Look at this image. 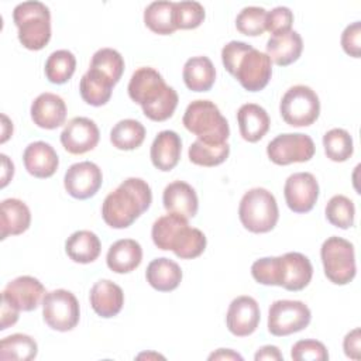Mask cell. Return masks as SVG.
I'll use <instances>...</instances> for the list:
<instances>
[{"mask_svg": "<svg viewBox=\"0 0 361 361\" xmlns=\"http://www.w3.org/2000/svg\"><path fill=\"white\" fill-rule=\"evenodd\" d=\"M303 51V41L298 31L290 30L272 35L267 42V55L278 66H288L296 62Z\"/></svg>", "mask_w": 361, "mask_h": 361, "instance_id": "25", "label": "cell"}, {"mask_svg": "<svg viewBox=\"0 0 361 361\" xmlns=\"http://www.w3.org/2000/svg\"><path fill=\"white\" fill-rule=\"evenodd\" d=\"M341 47L344 52L353 58H360L361 54V23L354 21L347 25L341 34Z\"/></svg>", "mask_w": 361, "mask_h": 361, "instance_id": "47", "label": "cell"}, {"mask_svg": "<svg viewBox=\"0 0 361 361\" xmlns=\"http://www.w3.org/2000/svg\"><path fill=\"white\" fill-rule=\"evenodd\" d=\"M76 69V58L68 49L54 51L45 62V76L51 83H66Z\"/></svg>", "mask_w": 361, "mask_h": 361, "instance_id": "35", "label": "cell"}, {"mask_svg": "<svg viewBox=\"0 0 361 361\" xmlns=\"http://www.w3.org/2000/svg\"><path fill=\"white\" fill-rule=\"evenodd\" d=\"M31 213L28 206L20 199H4L0 206V238L18 235L28 230Z\"/></svg>", "mask_w": 361, "mask_h": 361, "instance_id": "23", "label": "cell"}, {"mask_svg": "<svg viewBox=\"0 0 361 361\" xmlns=\"http://www.w3.org/2000/svg\"><path fill=\"white\" fill-rule=\"evenodd\" d=\"M189 159L192 164L199 166H216L223 164L228 154L230 145L224 144H207L200 140H196L189 147Z\"/></svg>", "mask_w": 361, "mask_h": 361, "instance_id": "37", "label": "cell"}, {"mask_svg": "<svg viewBox=\"0 0 361 361\" xmlns=\"http://www.w3.org/2000/svg\"><path fill=\"white\" fill-rule=\"evenodd\" d=\"M145 278L155 290L171 292L179 286L182 281V269L175 261L161 257L148 264Z\"/></svg>", "mask_w": 361, "mask_h": 361, "instance_id": "27", "label": "cell"}, {"mask_svg": "<svg viewBox=\"0 0 361 361\" xmlns=\"http://www.w3.org/2000/svg\"><path fill=\"white\" fill-rule=\"evenodd\" d=\"M238 217L244 228L251 233L262 234L271 231L279 219L275 196L264 188L250 189L240 200Z\"/></svg>", "mask_w": 361, "mask_h": 361, "instance_id": "5", "label": "cell"}, {"mask_svg": "<svg viewBox=\"0 0 361 361\" xmlns=\"http://www.w3.org/2000/svg\"><path fill=\"white\" fill-rule=\"evenodd\" d=\"M1 165H3V173H1V188L7 186V183L11 180L13 175H14V165L13 162L8 159L7 155L1 154Z\"/></svg>", "mask_w": 361, "mask_h": 361, "instance_id": "51", "label": "cell"}, {"mask_svg": "<svg viewBox=\"0 0 361 361\" xmlns=\"http://www.w3.org/2000/svg\"><path fill=\"white\" fill-rule=\"evenodd\" d=\"M168 87L169 86L158 71L149 66H142L131 75L127 90L130 99L144 109L155 103Z\"/></svg>", "mask_w": 361, "mask_h": 361, "instance_id": "13", "label": "cell"}, {"mask_svg": "<svg viewBox=\"0 0 361 361\" xmlns=\"http://www.w3.org/2000/svg\"><path fill=\"white\" fill-rule=\"evenodd\" d=\"M1 120H3V131H1V144H4L10 135L13 134V123L8 120V117L6 114H1Z\"/></svg>", "mask_w": 361, "mask_h": 361, "instance_id": "53", "label": "cell"}, {"mask_svg": "<svg viewBox=\"0 0 361 361\" xmlns=\"http://www.w3.org/2000/svg\"><path fill=\"white\" fill-rule=\"evenodd\" d=\"M151 357H154V358H164L162 355H159V354H157V353H142V354H140L137 358H151Z\"/></svg>", "mask_w": 361, "mask_h": 361, "instance_id": "54", "label": "cell"}, {"mask_svg": "<svg viewBox=\"0 0 361 361\" xmlns=\"http://www.w3.org/2000/svg\"><path fill=\"white\" fill-rule=\"evenodd\" d=\"M142 261V248L133 238H123L113 243L106 255L107 267L116 274H128Z\"/></svg>", "mask_w": 361, "mask_h": 361, "instance_id": "24", "label": "cell"}, {"mask_svg": "<svg viewBox=\"0 0 361 361\" xmlns=\"http://www.w3.org/2000/svg\"><path fill=\"white\" fill-rule=\"evenodd\" d=\"M145 138V127L133 118L120 120L110 131V142L121 151L138 148Z\"/></svg>", "mask_w": 361, "mask_h": 361, "instance_id": "32", "label": "cell"}, {"mask_svg": "<svg viewBox=\"0 0 361 361\" xmlns=\"http://www.w3.org/2000/svg\"><path fill=\"white\" fill-rule=\"evenodd\" d=\"M221 62L248 92L262 90L272 75L269 56L247 42L230 41L221 49Z\"/></svg>", "mask_w": 361, "mask_h": 361, "instance_id": "2", "label": "cell"}, {"mask_svg": "<svg viewBox=\"0 0 361 361\" xmlns=\"http://www.w3.org/2000/svg\"><path fill=\"white\" fill-rule=\"evenodd\" d=\"M42 317L52 330H73L80 317L76 296L66 289H55L48 292L42 299Z\"/></svg>", "mask_w": 361, "mask_h": 361, "instance_id": "8", "label": "cell"}, {"mask_svg": "<svg viewBox=\"0 0 361 361\" xmlns=\"http://www.w3.org/2000/svg\"><path fill=\"white\" fill-rule=\"evenodd\" d=\"M207 240L203 231L185 224L178 230L171 243V251L180 259H193L203 254Z\"/></svg>", "mask_w": 361, "mask_h": 361, "instance_id": "31", "label": "cell"}, {"mask_svg": "<svg viewBox=\"0 0 361 361\" xmlns=\"http://www.w3.org/2000/svg\"><path fill=\"white\" fill-rule=\"evenodd\" d=\"M37 341L31 336L23 333L7 336L0 341V360L3 361H30L37 357Z\"/></svg>", "mask_w": 361, "mask_h": 361, "instance_id": "34", "label": "cell"}, {"mask_svg": "<svg viewBox=\"0 0 361 361\" xmlns=\"http://www.w3.org/2000/svg\"><path fill=\"white\" fill-rule=\"evenodd\" d=\"M100 138L96 123L87 117H75L61 133L62 147L73 155H80L92 151Z\"/></svg>", "mask_w": 361, "mask_h": 361, "instance_id": "14", "label": "cell"}, {"mask_svg": "<svg viewBox=\"0 0 361 361\" xmlns=\"http://www.w3.org/2000/svg\"><path fill=\"white\" fill-rule=\"evenodd\" d=\"M237 123L241 137L248 142H257L268 133L271 120L264 107L245 103L237 111Z\"/></svg>", "mask_w": 361, "mask_h": 361, "instance_id": "26", "label": "cell"}, {"mask_svg": "<svg viewBox=\"0 0 361 361\" xmlns=\"http://www.w3.org/2000/svg\"><path fill=\"white\" fill-rule=\"evenodd\" d=\"M114 85L102 73H99L94 69H90L82 76L80 83H79V92L82 99L94 107L104 106L113 92Z\"/></svg>", "mask_w": 361, "mask_h": 361, "instance_id": "30", "label": "cell"}, {"mask_svg": "<svg viewBox=\"0 0 361 361\" xmlns=\"http://www.w3.org/2000/svg\"><path fill=\"white\" fill-rule=\"evenodd\" d=\"M182 123L197 140L207 144H224L230 135L228 121L210 100H195L189 103Z\"/></svg>", "mask_w": 361, "mask_h": 361, "instance_id": "4", "label": "cell"}, {"mask_svg": "<svg viewBox=\"0 0 361 361\" xmlns=\"http://www.w3.org/2000/svg\"><path fill=\"white\" fill-rule=\"evenodd\" d=\"M265 23H267V10L255 6L244 7L235 18L237 30L241 34L248 37H257L264 34Z\"/></svg>", "mask_w": 361, "mask_h": 361, "instance_id": "42", "label": "cell"}, {"mask_svg": "<svg viewBox=\"0 0 361 361\" xmlns=\"http://www.w3.org/2000/svg\"><path fill=\"white\" fill-rule=\"evenodd\" d=\"M310 309L300 300H275L268 310V331L285 337L306 329L310 323Z\"/></svg>", "mask_w": 361, "mask_h": 361, "instance_id": "9", "label": "cell"}, {"mask_svg": "<svg viewBox=\"0 0 361 361\" xmlns=\"http://www.w3.org/2000/svg\"><path fill=\"white\" fill-rule=\"evenodd\" d=\"M292 24H293V13L288 7L279 6L272 8L271 11H267L265 31H269L272 35L290 31Z\"/></svg>", "mask_w": 361, "mask_h": 361, "instance_id": "46", "label": "cell"}, {"mask_svg": "<svg viewBox=\"0 0 361 361\" xmlns=\"http://www.w3.org/2000/svg\"><path fill=\"white\" fill-rule=\"evenodd\" d=\"M314 142L307 134L286 133L276 135L267 145L268 158L276 165L307 162L314 155Z\"/></svg>", "mask_w": 361, "mask_h": 361, "instance_id": "10", "label": "cell"}, {"mask_svg": "<svg viewBox=\"0 0 361 361\" xmlns=\"http://www.w3.org/2000/svg\"><path fill=\"white\" fill-rule=\"evenodd\" d=\"M255 361H262V360H275V361H282L283 355L279 351V348L276 345H264L261 347L255 355H254Z\"/></svg>", "mask_w": 361, "mask_h": 361, "instance_id": "50", "label": "cell"}, {"mask_svg": "<svg viewBox=\"0 0 361 361\" xmlns=\"http://www.w3.org/2000/svg\"><path fill=\"white\" fill-rule=\"evenodd\" d=\"M89 68L97 71L116 85L124 72V59L118 51L113 48H102L93 54Z\"/></svg>", "mask_w": 361, "mask_h": 361, "instance_id": "36", "label": "cell"}, {"mask_svg": "<svg viewBox=\"0 0 361 361\" xmlns=\"http://www.w3.org/2000/svg\"><path fill=\"white\" fill-rule=\"evenodd\" d=\"M259 319L261 312L257 300L251 296L243 295L231 300L226 316V324L231 334L237 337H247L257 330Z\"/></svg>", "mask_w": 361, "mask_h": 361, "instance_id": "16", "label": "cell"}, {"mask_svg": "<svg viewBox=\"0 0 361 361\" xmlns=\"http://www.w3.org/2000/svg\"><path fill=\"white\" fill-rule=\"evenodd\" d=\"M185 224H188V219H185V217L179 216V214L168 213L165 216H161L152 224L151 237H152L154 244L159 250L169 251L172 238L175 237L178 230L180 227H183Z\"/></svg>", "mask_w": 361, "mask_h": 361, "instance_id": "39", "label": "cell"}, {"mask_svg": "<svg viewBox=\"0 0 361 361\" xmlns=\"http://www.w3.org/2000/svg\"><path fill=\"white\" fill-rule=\"evenodd\" d=\"M290 357L295 361H326L329 353L326 345L317 340H299L292 345Z\"/></svg>", "mask_w": 361, "mask_h": 361, "instance_id": "45", "label": "cell"}, {"mask_svg": "<svg viewBox=\"0 0 361 361\" xmlns=\"http://www.w3.org/2000/svg\"><path fill=\"white\" fill-rule=\"evenodd\" d=\"M313 276L310 259L300 252L281 255V285L283 289L298 292L305 289Z\"/></svg>", "mask_w": 361, "mask_h": 361, "instance_id": "17", "label": "cell"}, {"mask_svg": "<svg viewBox=\"0 0 361 361\" xmlns=\"http://www.w3.org/2000/svg\"><path fill=\"white\" fill-rule=\"evenodd\" d=\"M288 207L295 213H307L319 197V183L310 172H296L288 176L283 186Z\"/></svg>", "mask_w": 361, "mask_h": 361, "instance_id": "12", "label": "cell"}, {"mask_svg": "<svg viewBox=\"0 0 361 361\" xmlns=\"http://www.w3.org/2000/svg\"><path fill=\"white\" fill-rule=\"evenodd\" d=\"M279 111L286 124L292 127H307L319 118L320 100L312 87L295 85L282 96Z\"/></svg>", "mask_w": 361, "mask_h": 361, "instance_id": "7", "label": "cell"}, {"mask_svg": "<svg viewBox=\"0 0 361 361\" xmlns=\"http://www.w3.org/2000/svg\"><path fill=\"white\" fill-rule=\"evenodd\" d=\"M204 8L199 1L173 3V23L176 30L197 28L204 20Z\"/></svg>", "mask_w": 361, "mask_h": 361, "instance_id": "41", "label": "cell"}, {"mask_svg": "<svg viewBox=\"0 0 361 361\" xmlns=\"http://www.w3.org/2000/svg\"><path fill=\"white\" fill-rule=\"evenodd\" d=\"M326 278L336 285L350 283L357 272L354 245L341 237H329L320 248Z\"/></svg>", "mask_w": 361, "mask_h": 361, "instance_id": "6", "label": "cell"}, {"mask_svg": "<svg viewBox=\"0 0 361 361\" xmlns=\"http://www.w3.org/2000/svg\"><path fill=\"white\" fill-rule=\"evenodd\" d=\"M18 313H20L18 309H16L7 300L1 299V323H0V330H6L10 326L16 324L17 320H18Z\"/></svg>", "mask_w": 361, "mask_h": 361, "instance_id": "49", "label": "cell"}, {"mask_svg": "<svg viewBox=\"0 0 361 361\" xmlns=\"http://www.w3.org/2000/svg\"><path fill=\"white\" fill-rule=\"evenodd\" d=\"M252 278L262 285H281V257H265L251 265Z\"/></svg>", "mask_w": 361, "mask_h": 361, "instance_id": "43", "label": "cell"}, {"mask_svg": "<svg viewBox=\"0 0 361 361\" xmlns=\"http://www.w3.org/2000/svg\"><path fill=\"white\" fill-rule=\"evenodd\" d=\"M45 295V288L37 278L23 275L6 285L1 299L7 300L20 312H31L39 306Z\"/></svg>", "mask_w": 361, "mask_h": 361, "instance_id": "15", "label": "cell"}, {"mask_svg": "<svg viewBox=\"0 0 361 361\" xmlns=\"http://www.w3.org/2000/svg\"><path fill=\"white\" fill-rule=\"evenodd\" d=\"M182 78L189 90L207 92L214 85L216 69L207 56H192L183 65Z\"/></svg>", "mask_w": 361, "mask_h": 361, "instance_id": "28", "label": "cell"}, {"mask_svg": "<svg viewBox=\"0 0 361 361\" xmlns=\"http://www.w3.org/2000/svg\"><path fill=\"white\" fill-rule=\"evenodd\" d=\"M326 219L330 224L338 228H350L354 224L355 207L351 199L344 195L333 196L326 204Z\"/></svg>", "mask_w": 361, "mask_h": 361, "instance_id": "40", "label": "cell"}, {"mask_svg": "<svg viewBox=\"0 0 361 361\" xmlns=\"http://www.w3.org/2000/svg\"><path fill=\"white\" fill-rule=\"evenodd\" d=\"M65 251L73 262L90 264L100 255L102 243L93 231L78 230L68 237Z\"/></svg>", "mask_w": 361, "mask_h": 361, "instance_id": "29", "label": "cell"}, {"mask_svg": "<svg viewBox=\"0 0 361 361\" xmlns=\"http://www.w3.org/2000/svg\"><path fill=\"white\" fill-rule=\"evenodd\" d=\"M151 203L149 185L141 178H128L106 196L102 217L111 228H127L149 209Z\"/></svg>", "mask_w": 361, "mask_h": 361, "instance_id": "1", "label": "cell"}, {"mask_svg": "<svg viewBox=\"0 0 361 361\" xmlns=\"http://www.w3.org/2000/svg\"><path fill=\"white\" fill-rule=\"evenodd\" d=\"M102 182V169L90 161H82L71 165L63 178L66 192L79 200L94 196L100 189Z\"/></svg>", "mask_w": 361, "mask_h": 361, "instance_id": "11", "label": "cell"}, {"mask_svg": "<svg viewBox=\"0 0 361 361\" xmlns=\"http://www.w3.org/2000/svg\"><path fill=\"white\" fill-rule=\"evenodd\" d=\"M178 106V93L173 87H168L166 92L151 106H147L142 109V113L145 117H148L152 121H165L175 113V109Z\"/></svg>", "mask_w": 361, "mask_h": 361, "instance_id": "44", "label": "cell"}, {"mask_svg": "<svg viewBox=\"0 0 361 361\" xmlns=\"http://www.w3.org/2000/svg\"><path fill=\"white\" fill-rule=\"evenodd\" d=\"M89 299L94 313L104 319L117 316L124 305L123 289L109 279L97 281L90 289Z\"/></svg>", "mask_w": 361, "mask_h": 361, "instance_id": "20", "label": "cell"}, {"mask_svg": "<svg viewBox=\"0 0 361 361\" xmlns=\"http://www.w3.org/2000/svg\"><path fill=\"white\" fill-rule=\"evenodd\" d=\"M361 336H360V329H354L350 333L345 334L344 341H343V348H344V354L348 358L353 360H360L361 357Z\"/></svg>", "mask_w": 361, "mask_h": 361, "instance_id": "48", "label": "cell"}, {"mask_svg": "<svg viewBox=\"0 0 361 361\" xmlns=\"http://www.w3.org/2000/svg\"><path fill=\"white\" fill-rule=\"evenodd\" d=\"M30 113L35 126L45 130H54L65 123L66 104L61 96L45 92L35 97Z\"/></svg>", "mask_w": 361, "mask_h": 361, "instance_id": "18", "label": "cell"}, {"mask_svg": "<svg viewBox=\"0 0 361 361\" xmlns=\"http://www.w3.org/2000/svg\"><path fill=\"white\" fill-rule=\"evenodd\" d=\"M162 203L168 213H175L185 219L195 217L199 207L195 189L183 180H175L164 189Z\"/></svg>", "mask_w": 361, "mask_h": 361, "instance_id": "21", "label": "cell"}, {"mask_svg": "<svg viewBox=\"0 0 361 361\" xmlns=\"http://www.w3.org/2000/svg\"><path fill=\"white\" fill-rule=\"evenodd\" d=\"M144 23L155 34L169 35L176 31L173 23V1H152L144 10Z\"/></svg>", "mask_w": 361, "mask_h": 361, "instance_id": "33", "label": "cell"}, {"mask_svg": "<svg viewBox=\"0 0 361 361\" xmlns=\"http://www.w3.org/2000/svg\"><path fill=\"white\" fill-rule=\"evenodd\" d=\"M324 154L334 162L347 161L354 151L353 138L348 131L343 128H331L323 135Z\"/></svg>", "mask_w": 361, "mask_h": 361, "instance_id": "38", "label": "cell"}, {"mask_svg": "<svg viewBox=\"0 0 361 361\" xmlns=\"http://www.w3.org/2000/svg\"><path fill=\"white\" fill-rule=\"evenodd\" d=\"M23 161L27 172L35 178L52 176L59 165V158L54 147L44 141H35L25 147Z\"/></svg>", "mask_w": 361, "mask_h": 361, "instance_id": "19", "label": "cell"}, {"mask_svg": "<svg viewBox=\"0 0 361 361\" xmlns=\"http://www.w3.org/2000/svg\"><path fill=\"white\" fill-rule=\"evenodd\" d=\"M182 152V140L178 135V133L172 130H164L158 133V135L154 138L149 157L152 165L162 171L168 172L173 169L179 159Z\"/></svg>", "mask_w": 361, "mask_h": 361, "instance_id": "22", "label": "cell"}, {"mask_svg": "<svg viewBox=\"0 0 361 361\" xmlns=\"http://www.w3.org/2000/svg\"><path fill=\"white\" fill-rule=\"evenodd\" d=\"M209 360H240V361H243V357L230 348H219L217 351H214L209 355Z\"/></svg>", "mask_w": 361, "mask_h": 361, "instance_id": "52", "label": "cell"}, {"mask_svg": "<svg viewBox=\"0 0 361 361\" xmlns=\"http://www.w3.org/2000/svg\"><path fill=\"white\" fill-rule=\"evenodd\" d=\"M18 41L30 51L42 49L51 39V13L41 1H23L13 10Z\"/></svg>", "mask_w": 361, "mask_h": 361, "instance_id": "3", "label": "cell"}]
</instances>
